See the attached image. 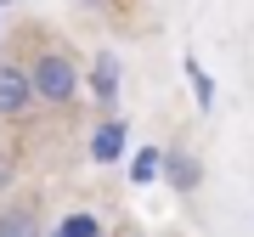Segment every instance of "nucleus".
I'll return each mask as SVG.
<instances>
[{"mask_svg":"<svg viewBox=\"0 0 254 237\" xmlns=\"http://www.w3.org/2000/svg\"><path fill=\"white\" fill-rule=\"evenodd\" d=\"M28 91H34V102H46V108H68L73 96H79V62L63 51V46H46L28 57Z\"/></svg>","mask_w":254,"mask_h":237,"instance_id":"obj_1","label":"nucleus"},{"mask_svg":"<svg viewBox=\"0 0 254 237\" xmlns=\"http://www.w3.org/2000/svg\"><path fill=\"white\" fill-rule=\"evenodd\" d=\"M158 175L181 192V198H192V192L203 186V164H198V153H187V147H158Z\"/></svg>","mask_w":254,"mask_h":237,"instance_id":"obj_2","label":"nucleus"},{"mask_svg":"<svg viewBox=\"0 0 254 237\" xmlns=\"http://www.w3.org/2000/svg\"><path fill=\"white\" fill-rule=\"evenodd\" d=\"M34 108V91H28L23 62H0V118H23Z\"/></svg>","mask_w":254,"mask_h":237,"instance_id":"obj_3","label":"nucleus"},{"mask_svg":"<svg viewBox=\"0 0 254 237\" xmlns=\"http://www.w3.org/2000/svg\"><path fill=\"white\" fill-rule=\"evenodd\" d=\"M0 237H46V209L40 198H17L0 209Z\"/></svg>","mask_w":254,"mask_h":237,"instance_id":"obj_4","label":"nucleus"},{"mask_svg":"<svg viewBox=\"0 0 254 237\" xmlns=\"http://www.w3.org/2000/svg\"><path fill=\"white\" fill-rule=\"evenodd\" d=\"M125 147H130V124L108 118V124L91 136V158H96V164H119V158H125Z\"/></svg>","mask_w":254,"mask_h":237,"instance_id":"obj_5","label":"nucleus"},{"mask_svg":"<svg viewBox=\"0 0 254 237\" xmlns=\"http://www.w3.org/2000/svg\"><path fill=\"white\" fill-rule=\"evenodd\" d=\"M91 96L102 102V108L119 102V57H113V51H102L96 62H91Z\"/></svg>","mask_w":254,"mask_h":237,"instance_id":"obj_6","label":"nucleus"},{"mask_svg":"<svg viewBox=\"0 0 254 237\" xmlns=\"http://www.w3.org/2000/svg\"><path fill=\"white\" fill-rule=\"evenodd\" d=\"M51 237H102V220H96L91 209H73V215H68Z\"/></svg>","mask_w":254,"mask_h":237,"instance_id":"obj_7","label":"nucleus"},{"mask_svg":"<svg viewBox=\"0 0 254 237\" xmlns=\"http://www.w3.org/2000/svg\"><path fill=\"white\" fill-rule=\"evenodd\" d=\"M130 181H136V186H153L158 181V147H147V153L130 158Z\"/></svg>","mask_w":254,"mask_h":237,"instance_id":"obj_8","label":"nucleus"},{"mask_svg":"<svg viewBox=\"0 0 254 237\" xmlns=\"http://www.w3.org/2000/svg\"><path fill=\"white\" fill-rule=\"evenodd\" d=\"M187 79H192V91H198V108H215V79H209L198 62H187Z\"/></svg>","mask_w":254,"mask_h":237,"instance_id":"obj_9","label":"nucleus"},{"mask_svg":"<svg viewBox=\"0 0 254 237\" xmlns=\"http://www.w3.org/2000/svg\"><path fill=\"white\" fill-rule=\"evenodd\" d=\"M11 181H17V164H11V153H0V192H6Z\"/></svg>","mask_w":254,"mask_h":237,"instance_id":"obj_10","label":"nucleus"},{"mask_svg":"<svg viewBox=\"0 0 254 237\" xmlns=\"http://www.w3.org/2000/svg\"><path fill=\"white\" fill-rule=\"evenodd\" d=\"M85 6H108V0H85Z\"/></svg>","mask_w":254,"mask_h":237,"instance_id":"obj_11","label":"nucleus"},{"mask_svg":"<svg viewBox=\"0 0 254 237\" xmlns=\"http://www.w3.org/2000/svg\"><path fill=\"white\" fill-rule=\"evenodd\" d=\"M0 6H11V0H0Z\"/></svg>","mask_w":254,"mask_h":237,"instance_id":"obj_12","label":"nucleus"},{"mask_svg":"<svg viewBox=\"0 0 254 237\" xmlns=\"http://www.w3.org/2000/svg\"><path fill=\"white\" fill-rule=\"evenodd\" d=\"M102 237H108V232H102Z\"/></svg>","mask_w":254,"mask_h":237,"instance_id":"obj_13","label":"nucleus"}]
</instances>
